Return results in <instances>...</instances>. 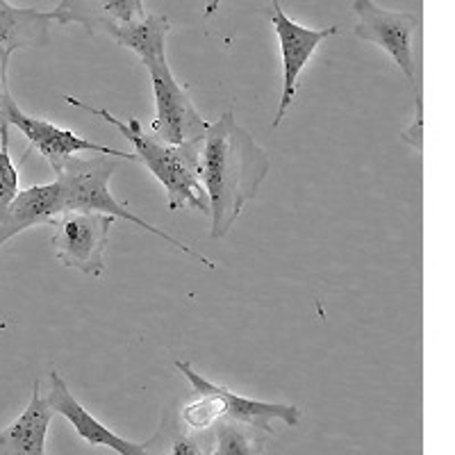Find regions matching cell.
Here are the masks:
<instances>
[{"mask_svg":"<svg viewBox=\"0 0 455 455\" xmlns=\"http://www.w3.org/2000/svg\"><path fill=\"white\" fill-rule=\"evenodd\" d=\"M271 169L269 156L228 109L210 125L201 144V182L210 198V237L223 239L246 203L258 196Z\"/></svg>","mask_w":455,"mask_h":455,"instance_id":"6da1fadb","label":"cell"},{"mask_svg":"<svg viewBox=\"0 0 455 455\" xmlns=\"http://www.w3.org/2000/svg\"><path fill=\"white\" fill-rule=\"evenodd\" d=\"M71 108H78L83 112L93 114L99 119L108 121L109 125L119 130L121 135L135 146L137 160L144 162L148 166V171L157 180L162 182V187L169 194V210L176 212L182 207H192L198 212L210 214V198H207L205 187L201 182V144H187V146H171L164 144L162 140H157L153 132H144L140 119H132L128 124H124L121 119H116L109 109L93 108L87 105L84 100L73 99V96H64Z\"/></svg>","mask_w":455,"mask_h":455,"instance_id":"7a4b0ae2","label":"cell"},{"mask_svg":"<svg viewBox=\"0 0 455 455\" xmlns=\"http://www.w3.org/2000/svg\"><path fill=\"white\" fill-rule=\"evenodd\" d=\"M116 171V157L109 156H99V157H68L67 164L62 166V171L57 173L55 180L62 185L64 192V203H67V212H100L109 214L114 219H124L130 221L132 226L141 228L146 233L156 235V237L164 239L166 243L176 246L180 253L189 255V258H196L198 262L214 269V264L201 255L198 251H194L192 246L182 243L180 239H176L173 235L164 233L160 228L150 226L148 221H144L141 217H137L132 210L119 203L114 198V194L109 192V178Z\"/></svg>","mask_w":455,"mask_h":455,"instance_id":"3957f363","label":"cell"},{"mask_svg":"<svg viewBox=\"0 0 455 455\" xmlns=\"http://www.w3.org/2000/svg\"><path fill=\"white\" fill-rule=\"evenodd\" d=\"M148 68L153 99H156V119L150 124V132L171 146H187L203 141L210 125L194 108L192 96L171 73L166 60L144 64Z\"/></svg>","mask_w":455,"mask_h":455,"instance_id":"277c9868","label":"cell"},{"mask_svg":"<svg viewBox=\"0 0 455 455\" xmlns=\"http://www.w3.org/2000/svg\"><path fill=\"white\" fill-rule=\"evenodd\" d=\"M353 12L357 14L353 35L363 42L383 48L412 84L414 93H421L417 83V64H414V36L419 30V16L412 12L383 10L373 0H355Z\"/></svg>","mask_w":455,"mask_h":455,"instance_id":"5b68a950","label":"cell"},{"mask_svg":"<svg viewBox=\"0 0 455 455\" xmlns=\"http://www.w3.org/2000/svg\"><path fill=\"white\" fill-rule=\"evenodd\" d=\"M52 246L57 259L92 278H100L105 269V249L114 217L100 212H67L51 223Z\"/></svg>","mask_w":455,"mask_h":455,"instance_id":"8992f818","label":"cell"},{"mask_svg":"<svg viewBox=\"0 0 455 455\" xmlns=\"http://www.w3.org/2000/svg\"><path fill=\"white\" fill-rule=\"evenodd\" d=\"M271 26H274L275 36H278L280 57H283V92H280L278 112H275L274 128L283 124L290 108L294 105L296 96H299V78L306 64L310 62V57L315 55L316 48L321 46L323 39L337 35V28H306L296 23L294 19L284 14L280 3H275L271 10Z\"/></svg>","mask_w":455,"mask_h":455,"instance_id":"52a82bcc","label":"cell"},{"mask_svg":"<svg viewBox=\"0 0 455 455\" xmlns=\"http://www.w3.org/2000/svg\"><path fill=\"white\" fill-rule=\"evenodd\" d=\"M7 119H10V125L21 130L23 137L30 141V148H35L51 164V169L55 171V176L67 164L68 157H73L76 153H99V156L116 157V160L140 162L135 153H124V150L96 144V141H89L84 137H80L73 130L60 128V125L51 124L46 119H39V116H30V114H26L16 105V100L10 105Z\"/></svg>","mask_w":455,"mask_h":455,"instance_id":"ba28073f","label":"cell"},{"mask_svg":"<svg viewBox=\"0 0 455 455\" xmlns=\"http://www.w3.org/2000/svg\"><path fill=\"white\" fill-rule=\"evenodd\" d=\"M176 369L182 373V376L192 383L194 394H217L223 403V419H233L239 421V424L253 426V428L262 430L267 435H274V428H271V421L280 419L284 424L294 428L300 419V410L291 403H267V401H255V398L239 396V394L230 392L223 385L210 383L205 376L194 371L192 363H185V360H176Z\"/></svg>","mask_w":455,"mask_h":455,"instance_id":"9c48e42d","label":"cell"},{"mask_svg":"<svg viewBox=\"0 0 455 455\" xmlns=\"http://www.w3.org/2000/svg\"><path fill=\"white\" fill-rule=\"evenodd\" d=\"M67 214L62 185L57 180L28 187L0 212V249L23 230L48 223Z\"/></svg>","mask_w":455,"mask_h":455,"instance_id":"30bf717a","label":"cell"},{"mask_svg":"<svg viewBox=\"0 0 455 455\" xmlns=\"http://www.w3.org/2000/svg\"><path fill=\"white\" fill-rule=\"evenodd\" d=\"M48 401H51L55 414H62L64 419L73 426V430L78 433V437H83L87 444L92 446H108V449L116 451L119 455H150L148 442L146 444H135V442H128L124 437H119L116 433L108 428V426L100 424L93 414H89V410H84L78 403V398L73 396L68 385L64 383V378L60 376V371L52 369L51 371V392H48Z\"/></svg>","mask_w":455,"mask_h":455,"instance_id":"8fae6325","label":"cell"},{"mask_svg":"<svg viewBox=\"0 0 455 455\" xmlns=\"http://www.w3.org/2000/svg\"><path fill=\"white\" fill-rule=\"evenodd\" d=\"M51 14L62 26L80 23L92 35H105L109 28L140 21L148 12L144 0H60Z\"/></svg>","mask_w":455,"mask_h":455,"instance_id":"7c38bea8","label":"cell"},{"mask_svg":"<svg viewBox=\"0 0 455 455\" xmlns=\"http://www.w3.org/2000/svg\"><path fill=\"white\" fill-rule=\"evenodd\" d=\"M52 417L55 410L48 396H42L39 378H35L28 408L0 430V455H46V435Z\"/></svg>","mask_w":455,"mask_h":455,"instance_id":"4fadbf2b","label":"cell"},{"mask_svg":"<svg viewBox=\"0 0 455 455\" xmlns=\"http://www.w3.org/2000/svg\"><path fill=\"white\" fill-rule=\"evenodd\" d=\"M51 12L14 7L0 0V46L10 52L21 48H44L51 44Z\"/></svg>","mask_w":455,"mask_h":455,"instance_id":"5bb4252c","label":"cell"},{"mask_svg":"<svg viewBox=\"0 0 455 455\" xmlns=\"http://www.w3.org/2000/svg\"><path fill=\"white\" fill-rule=\"evenodd\" d=\"M150 455H212L214 428L194 430L180 419V410L169 405L162 412L160 428L148 440Z\"/></svg>","mask_w":455,"mask_h":455,"instance_id":"9a60e30c","label":"cell"},{"mask_svg":"<svg viewBox=\"0 0 455 455\" xmlns=\"http://www.w3.org/2000/svg\"><path fill=\"white\" fill-rule=\"evenodd\" d=\"M171 32L169 16L164 14H146L144 19L128 26L109 28L105 35L109 39L119 44V46L128 48L135 52L141 62H157V60H166V36Z\"/></svg>","mask_w":455,"mask_h":455,"instance_id":"2e32d148","label":"cell"},{"mask_svg":"<svg viewBox=\"0 0 455 455\" xmlns=\"http://www.w3.org/2000/svg\"><path fill=\"white\" fill-rule=\"evenodd\" d=\"M264 435L267 433L253 426L233 419H219L214 424L212 455H262Z\"/></svg>","mask_w":455,"mask_h":455,"instance_id":"e0dca14e","label":"cell"},{"mask_svg":"<svg viewBox=\"0 0 455 455\" xmlns=\"http://www.w3.org/2000/svg\"><path fill=\"white\" fill-rule=\"evenodd\" d=\"M180 419L194 430H212L219 419H223V403L217 394H196V401L185 403L180 410Z\"/></svg>","mask_w":455,"mask_h":455,"instance_id":"ac0fdd59","label":"cell"},{"mask_svg":"<svg viewBox=\"0 0 455 455\" xmlns=\"http://www.w3.org/2000/svg\"><path fill=\"white\" fill-rule=\"evenodd\" d=\"M19 169L10 156V132H3L0 141V212L19 196Z\"/></svg>","mask_w":455,"mask_h":455,"instance_id":"d6986e66","label":"cell"},{"mask_svg":"<svg viewBox=\"0 0 455 455\" xmlns=\"http://www.w3.org/2000/svg\"><path fill=\"white\" fill-rule=\"evenodd\" d=\"M10 57L12 52L7 48L0 46V141H3V132L10 130V105L14 103L10 93V83H7V67H10Z\"/></svg>","mask_w":455,"mask_h":455,"instance_id":"ffe728a7","label":"cell"},{"mask_svg":"<svg viewBox=\"0 0 455 455\" xmlns=\"http://www.w3.org/2000/svg\"><path fill=\"white\" fill-rule=\"evenodd\" d=\"M403 141L414 150H424V100L421 93H414V121L403 130Z\"/></svg>","mask_w":455,"mask_h":455,"instance_id":"44dd1931","label":"cell"},{"mask_svg":"<svg viewBox=\"0 0 455 455\" xmlns=\"http://www.w3.org/2000/svg\"><path fill=\"white\" fill-rule=\"evenodd\" d=\"M271 3H274V5H275L278 0H271ZM219 5H221V0H210V3H207V5H205V16H212L214 12L219 10Z\"/></svg>","mask_w":455,"mask_h":455,"instance_id":"7402d4cb","label":"cell"}]
</instances>
